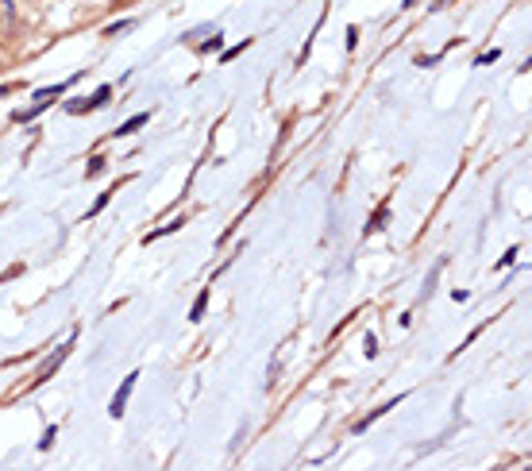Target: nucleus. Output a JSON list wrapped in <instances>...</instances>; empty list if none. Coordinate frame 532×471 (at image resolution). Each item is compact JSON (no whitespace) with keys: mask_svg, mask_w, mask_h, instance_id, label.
Returning a JSON list of instances; mask_svg holds the SVG:
<instances>
[{"mask_svg":"<svg viewBox=\"0 0 532 471\" xmlns=\"http://www.w3.org/2000/svg\"><path fill=\"white\" fill-rule=\"evenodd\" d=\"M136 383H139V375H127L124 383H120L116 398H112V406H108V413H112V417H120V413H124V406H127V398H131V390H136Z\"/></svg>","mask_w":532,"mask_h":471,"instance_id":"nucleus-1","label":"nucleus"},{"mask_svg":"<svg viewBox=\"0 0 532 471\" xmlns=\"http://www.w3.org/2000/svg\"><path fill=\"white\" fill-rule=\"evenodd\" d=\"M66 352H70V348H58V352H54V355H50V359H47V364H43V371H39V383H47V379H50V371H54V367H58L62 359H66Z\"/></svg>","mask_w":532,"mask_h":471,"instance_id":"nucleus-2","label":"nucleus"},{"mask_svg":"<svg viewBox=\"0 0 532 471\" xmlns=\"http://www.w3.org/2000/svg\"><path fill=\"white\" fill-rule=\"evenodd\" d=\"M147 120H151V116H147V112H139V116H131L127 124H120V132H116V136H131V132H139V128H143Z\"/></svg>","mask_w":532,"mask_h":471,"instance_id":"nucleus-3","label":"nucleus"},{"mask_svg":"<svg viewBox=\"0 0 532 471\" xmlns=\"http://www.w3.org/2000/svg\"><path fill=\"white\" fill-rule=\"evenodd\" d=\"M204 309H209V290H201V294H197L193 309H189V321H201V317H204Z\"/></svg>","mask_w":532,"mask_h":471,"instance_id":"nucleus-4","label":"nucleus"},{"mask_svg":"<svg viewBox=\"0 0 532 471\" xmlns=\"http://www.w3.org/2000/svg\"><path fill=\"white\" fill-rule=\"evenodd\" d=\"M100 170H105V158H89V167H85V174L89 178H97Z\"/></svg>","mask_w":532,"mask_h":471,"instance_id":"nucleus-5","label":"nucleus"},{"mask_svg":"<svg viewBox=\"0 0 532 471\" xmlns=\"http://www.w3.org/2000/svg\"><path fill=\"white\" fill-rule=\"evenodd\" d=\"M131 28V20H120V23H108L105 28V35H120V31H127Z\"/></svg>","mask_w":532,"mask_h":471,"instance_id":"nucleus-6","label":"nucleus"},{"mask_svg":"<svg viewBox=\"0 0 532 471\" xmlns=\"http://www.w3.org/2000/svg\"><path fill=\"white\" fill-rule=\"evenodd\" d=\"M363 348H367V355H378V352H374V348H378V340H374V336H367V340H363Z\"/></svg>","mask_w":532,"mask_h":471,"instance_id":"nucleus-7","label":"nucleus"}]
</instances>
